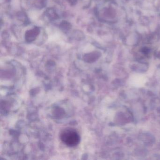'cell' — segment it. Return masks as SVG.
<instances>
[{"mask_svg":"<svg viewBox=\"0 0 160 160\" xmlns=\"http://www.w3.org/2000/svg\"><path fill=\"white\" fill-rule=\"evenodd\" d=\"M60 138L63 143L70 147H75L80 141V137L78 132L71 128L63 130L61 133Z\"/></svg>","mask_w":160,"mask_h":160,"instance_id":"obj_1","label":"cell"}]
</instances>
